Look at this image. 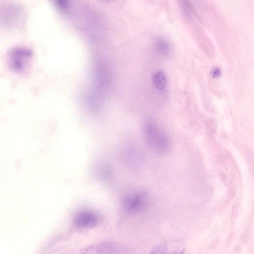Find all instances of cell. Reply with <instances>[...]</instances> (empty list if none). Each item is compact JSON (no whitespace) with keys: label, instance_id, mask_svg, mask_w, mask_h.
I'll return each mask as SVG.
<instances>
[{"label":"cell","instance_id":"obj_1","mask_svg":"<svg viewBox=\"0 0 254 254\" xmlns=\"http://www.w3.org/2000/svg\"><path fill=\"white\" fill-rule=\"evenodd\" d=\"M145 140L153 151L158 153L167 152L170 148L168 136L154 122H147L144 127Z\"/></svg>","mask_w":254,"mask_h":254},{"label":"cell","instance_id":"obj_2","mask_svg":"<svg viewBox=\"0 0 254 254\" xmlns=\"http://www.w3.org/2000/svg\"><path fill=\"white\" fill-rule=\"evenodd\" d=\"M32 55V51L27 48L17 47L12 49L9 54L11 67L15 72L24 71Z\"/></svg>","mask_w":254,"mask_h":254},{"label":"cell","instance_id":"obj_3","mask_svg":"<svg viewBox=\"0 0 254 254\" xmlns=\"http://www.w3.org/2000/svg\"><path fill=\"white\" fill-rule=\"evenodd\" d=\"M148 204V197L145 192L128 195L123 201L124 211L130 214H136L144 211Z\"/></svg>","mask_w":254,"mask_h":254},{"label":"cell","instance_id":"obj_4","mask_svg":"<svg viewBox=\"0 0 254 254\" xmlns=\"http://www.w3.org/2000/svg\"><path fill=\"white\" fill-rule=\"evenodd\" d=\"M121 246L110 242H103L82 250V254H124Z\"/></svg>","mask_w":254,"mask_h":254},{"label":"cell","instance_id":"obj_5","mask_svg":"<svg viewBox=\"0 0 254 254\" xmlns=\"http://www.w3.org/2000/svg\"><path fill=\"white\" fill-rule=\"evenodd\" d=\"M101 221V217L95 212L84 211L77 214L73 222L75 226L80 228H91L98 225Z\"/></svg>","mask_w":254,"mask_h":254},{"label":"cell","instance_id":"obj_6","mask_svg":"<svg viewBox=\"0 0 254 254\" xmlns=\"http://www.w3.org/2000/svg\"><path fill=\"white\" fill-rule=\"evenodd\" d=\"M152 83L158 90H162L166 88L168 85L167 78L164 72L157 71L152 76Z\"/></svg>","mask_w":254,"mask_h":254},{"label":"cell","instance_id":"obj_7","mask_svg":"<svg viewBox=\"0 0 254 254\" xmlns=\"http://www.w3.org/2000/svg\"><path fill=\"white\" fill-rule=\"evenodd\" d=\"M156 51L160 54L167 55L170 51V45L165 39L157 40L155 43Z\"/></svg>","mask_w":254,"mask_h":254},{"label":"cell","instance_id":"obj_8","mask_svg":"<svg viewBox=\"0 0 254 254\" xmlns=\"http://www.w3.org/2000/svg\"><path fill=\"white\" fill-rule=\"evenodd\" d=\"M150 254H172L168 252L167 248L164 245L157 246Z\"/></svg>","mask_w":254,"mask_h":254},{"label":"cell","instance_id":"obj_9","mask_svg":"<svg viewBox=\"0 0 254 254\" xmlns=\"http://www.w3.org/2000/svg\"><path fill=\"white\" fill-rule=\"evenodd\" d=\"M211 75L214 77H218L220 75V69L218 67H214L211 71Z\"/></svg>","mask_w":254,"mask_h":254}]
</instances>
